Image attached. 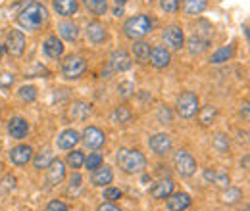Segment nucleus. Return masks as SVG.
<instances>
[{"label": "nucleus", "instance_id": "1", "mask_svg": "<svg viewBox=\"0 0 250 211\" xmlns=\"http://www.w3.org/2000/svg\"><path fill=\"white\" fill-rule=\"evenodd\" d=\"M46 19H48V12H46V8H44L42 4H39V2L27 4V6L20 12V16H18V23L27 31L42 27V25L46 23Z\"/></svg>", "mask_w": 250, "mask_h": 211}, {"label": "nucleus", "instance_id": "2", "mask_svg": "<svg viewBox=\"0 0 250 211\" xmlns=\"http://www.w3.org/2000/svg\"><path fill=\"white\" fill-rule=\"evenodd\" d=\"M116 163L120 165V169L127 175H135V173H143V169L146 167V157L139 150H122L116 153Z\"/></svg>", "mask_w": 250, "mask_h": 211}, {"label": "nucleus", "instance_id": "3", "mask_svg": "<svg viewBox=\"0 0 250 211\" xmlns=\"http://www.w3.org/2000/svg\"><path fill=\"white\" fill-rule=\"evenodd\" d=\"M152 31V21L148 19V16L139 14L135 18H129L124 25V33L127 38L131 40H141L143 37H146Z\"/></svg>", "mask_w": 250, "mask_h": 211}, {"label": "nucleus", "instance_id": "4", "mask_svg": "<svg viewBox=\"0 0 250 211\" xmlns=\"http://www.w3.org/2000/svg\"><path fill=\"white\" fill-rule=\"evenodd\" d=\"M175 108H177V114L183 117V119H190V117H194L196 114H198V96L194 94V92H183L179 98H177V104H175Z\"/></svg>", "mask_w": 250, "mask_h": 211}, {"label": "nucleus", "instance_id": "5", "mask_svg": "<svg viewBox=\"0 0 250 211\" xmlns=\"http://www.w3.org/2000/svg\"><path fill=\"white\" fill-rule=\"evenodd\" d=\"M87 71V61L81 56H67L62 61V75L65 79H79Z\"/></svg>", "mask_w": 250, "mask_h": 211}, {"label": "nucleus", "instance_id": "6", "mask_svg": "<svg viewBox=\"0 0 250 211\" xmlns=\"http://www.w3.org/2000/svg\"><path fill=\"white\" fill-rule=\"evenodd\" d=\"M173 163H175V169L181 177H190L196 173V161L194 157L185 150H179L173 155Z\"/></svg>", "mask_w": 250, "mask_h": 211}, {"label": "nucleus", "instance_id": "7", "mask_svg": "<svg viewBox=\"0 0 250 211\" xmlns=\"http://www.w3.org/2000/svg\"><path fill=\"white\" fill-rule=\"evenodd\" d=\"M162 37H164L166 46H169L171 50H181V46H183V42H185V33H183V29H181L179 25H169V27H166L164 33H162Z\"/></svg>", "mask_w": 250, "mask_h": 211}, {"label": "nucleus", "instance_id": "8", "mask_svg": "<svg viewBox=\"0 0 250 211\" xmlns=\"http://www.w3.org/2000/svg\"><path fill=\"white\" fill-rule=\"evenodd\" d=\"M6 50L12 54V56H21L23 50H25V37L21 31L12 29L8 33V38H6Z\"/></svg>", "mask_w": 250, "mask_h": 211}, {"label": "nucleus", "instance_id": "9", "mask_svg": "<svg viewBox=\"0 0 250 211\" xmlns=\"http://www.w3.org/2000/svg\"><path fill=\"white\" fill-rule=\"evenodd\" d=\"M104 142H106V136H104V133H102L100 129H96V127H87V129L83 131V144H85L87 148L96 150V148H100Z\"/></svg>", "mask_w": 250, "mask_h": 211}, {"label": "nucleus", "instance_id": "10", "mask_svg": "<svg viewBox=\"0 0 250 211\" xmlns=\"http://www.w3.org/2000/svg\"><path fill=\"white\" fill-rule=\"evenodd\" d=\"M148 146L158 155H166L167 152L171 150V138L167 134H164V133H158V134L148 138Z\"/></svg>", "mask_w": 250, "mask_h": 211}, {"label": "nucleus", "instance_id": "11", "mask_svg": "<svg viewBox=\"0 0 250 211\" xmlns=\"http://www.w3.org/2000/svg\"><path fill=\"white\" fill-rule=\"evenodd\" d=\"M166 200H167L166 208L169 211H185L190 206V196H188L187 192H177V194L171 192Z\"/></svg>", "mask_w": 250, "mask_h": 211}, {"label": "nucleus", "instance_id": "12", "mask_svg": "<svg viewBox=\"0 0 250 211\" xmlns=\"http://www.w3.org/2000/svg\"><path fill=\"white\" fill-rule=\"evenodd\" d=\"M148 60H150V63H152V67H156V69H164V67H167V65H169V61H171V54H169V50H167V48H164V46H156V48H152V50H150Z\"/></svg>", "mask_w": 250, "mask_h": 211}, {"label": "nucleus", "instance_id": "13", "mask_svg": "<svg viewBox=\"0 0 250 211\" xmlns=\"http://www.w3.org/2000/svg\"><path fill=\"white\" fill-rule=\"evenodd\" d=\"M33 157V150L31 146H25V144H20L16 148H12L10 152V161L14 165H27Z\"/></svg>", "mask_w": 250, "mask_h": 211}, {"label": "nucleus", "instance_id": "14", "mask_svg": "<svg viewBox=\"0 0 250 211\" xmlns=\"http://www.w3.org/2000/svg\"><path fill=\"white\" fill-rule=\"evenodd\" d=\"M173 188H175V182L171 181V179H160L156 184H152L150 196L156 198V200H166L173 192Z\"/></svg>", "mask_w": 250, "mask_h": 211}, {"label": "nucleus", "instance_id": "15", "mask_svg": "<svg viewBox=\"0 0 250 211\" xmlns=\"http://www.w3.org/2000/svg\"><path fill=\"white\" fill-rule=\"evenodd\" d=\"M8 133L12 134V138L21 140V138L27 136V133H29V125H27V121L23 119V117H12L10 123H8Z\"/></svg>", "mask_w": 250, "mask_h": 211}, {"label": "nucleus", "instance_id": "16", "mask_svg": "<svg viewBox=\"0 0 250 211\" xmlns=\"http://www.w3.org/2000/svg\"><path fill=\"white\" fill-rule=\"evenodd\" d=\"M48 169V173H46V181L48 184H60L63 181V177H65V165H63L60 159H52V163L46 167Z\"/></svg>", "mask_w": 250, "mask_h": 211}, {"label": "nucleus", "instance_id": "17", "mask_svg": "<svg viewBox=\"0 0 250 211\" xmlns=\"http://www.w3.org/2000/svg\"><path fill=\"white\" fill-rule=\"evenodd\" d=\"M110 65H112L114 71H127V69H131L133 61H131L129 54L125 50H114L112 56H110Z\"/></svg>", "mask_w": 250, "mask_h": 211}, {"label": "nucleus", "instance_id": "18", "mask_svg": "<svg viewBox=\"0 0 250 211\" xmlns=\"http://www.w3.org/2000/svg\"><path fill=\"white\" fill-rule=\"evenodd\" d=\"M42 50H44V54H46L48 58L58 60V58L63 54L62 40H60L58 37H48V38L44 40V44H42Z\"/></svg>", "mask_w": 250, "mask_h": 211}, {"label": "nucleus", "instance_id": "19", "mask_svg": "<svg viewBox=\"0 0 250 211\" xmlns=\"http://www.w3.org/2000/svg\"><path fill=\"white\" fill-rule=\"evenodd\" d=\"M79 142V133L73 131V129H65L63 133H60L58 140H56V146L60 150H73V146Z\"/></svg>", "mask_w": 250, "mask_h": 211}, {"label": "nucleus", "instance_id": "20", "mask_svg": "<svg viewBox=\"0 0 250 211\" xmlns=\"http://www.w3.org/2000/svg\"><path fill=\"white\" fill-rule=\"evenodd\" d=\"M89 115H91V104L87 102H75L67 112V117L71 121H85Z\"/></svg>", "mask_w": 250, "mask_h": 211}, {"label": "nucleus", "instance_id": "21", "mask_svg": "<svg viewBox=\"0 0 250 211\" xmlns=\"http://www.w3.org/2000/svg\"><path fill=\"white\" fill-rule=\"evenodd\" d=\"M87 37L93 44H102L106 40V27L100 21H91L87 25Z\"/></svg>", "mask_w": 250, "mask_h": 211}, {"label": "nucleus", "instance_id": "22", "mask_svg": "<svg viewBox=\"0 0 250 211\" xmlns=\"http://www.w3.org/2000/svg\"><path fill=\"white\" fill-rule=\"evenodd\" d=\"M52 4H54L56 14L63 16V18L73 16L77 12V8H79V2L77 0H52Z\"/></svg>", "mask_w": 250, "mask_h": 211}, {"label": "nucleus", "instance_id": "23", "mask_svg": "<svg viewBox=\"0 0 250 211\" xmlns=\"http://www.w3.org/2000/svg\"><path fill=\"white\" fill-rule=\"evenodd\" d=\"M114 179V173H112V169L110 167H96L93 171V184L94 186H104V184H110Z\"/></svg>", "mask_w": 250, "mask_h": 211}, {"label": "nucleus", "instance_id": "24", "mask_svg": "<svg viewBox=\"0 0 250 211\" xmlns=\"http://www.w3.org/2000/svg\"><path fill=\"white\" fill-rule=\"evenodd\" d=\"M150 50H152L150 44L145 42V40H137V42L133 44V56H135V60L139 61V63H146V61H148Z\"/></svg>", "mask_w": 250, "mask_h": 211}, {"label": "nucleus", "instance_id": "25", "mask_svg": "<svg viewBox=\"0 0 250 211\" xmlns=\"http://www.w3.org/2000/svg\"><path fill=\"white\" fill-rule=\"evenodd\" d=\"M208 44H210V40H206V38H202V37H198V35H192V37L188 38V42H187L188 52H190L192 56L202 54V52L208 48Z\"/></svg>", "mask_w": 250, "mask_h": 211}, {"label": "nucleus", "instance_id": "26", "mask_svg": "<svg viewBox=\"0 0 250 211\" xmlns=\"http://www.w3.org/2000/svg\"><path fill=\"white\" fill-rule=\"evenodd\" d=\"M58 33H60V37H62L63 40H69V42L77 40V37H79L77 25L71 23V21H62V23L58 25Z\"/></svg>", "mask_w": 250, "mask_h": 211}, {"label": "nucleus", "instance_id": "27", "mask_svg": "<svg viewBox=\"0 0 250 211\" xmlns=\"http://www.w3.org/2000/svg\"><path fill=\"white\" fill-rule=\"evenodd\" d=\"M204 179H206L208 182L218 184V186H223V188H227V186H229V177H227V173H223V171L206 169V171H204Z\"/></svg>", "mask_w": 250, "mask_h": 211}, {"label": "nucleus", "instance_id": "28", "mask_svg": "<svg viewBox=\"0 0 250 211\" xmlns=\"http://www.w3.org/2000/svg\"><path fill=\"white\" fill-rule=\"evenodd\" d=\"M208 6V0H185V14L187 16H198Z\"/></svg>", "mask_w": 250, "mask_h": 211}, {"label": "nucleus", "instance_id": "29", "mask_svg": "<svg viewBox=\"0 0 250 211\" xmlns=\"http://www.w3.org/2000/svg\"><path fill=\"white\" fill-rule=\"evenodd\" d=\"M87 10L94 16H104L108 10V0H83Z\"/></svg>", "mask_w": 250, "mask_h": 211}, {"label": "nucleus", "instance_id": "30", "mask_svg": "<svg viewBox=\"0 0 250 211\" xmlns=\"http://www.w3.org/2000/svg\"><path fill=\"white\" fill-rule=\"evenodd\" d=\"M52 159H54L52 150H50V148H44V150L35 157V167H37V169H46V167L52 163Z\"/></svg>", "mask_w": 250, "mask_h": 211}, {"label": "nucleus", "instance_id": "31", "mask_svg": "<svg viewBox=\"0 0 250 211\" xmlns=\"http://www.w3.org/2000/svg\"><path fill=\"white\" fill-rule=\"evenodd\" d=\"M221 200H223V204L233 206V204H237L239 200H243V192H241L239 188H229V186H227V190L221 194Z\"/></svg>", "mask_w": 250, "mask_h": 211}, {"label": "nucleus", "instance_id": "32", "mask_svg": "<svg viewBox=\"0 0 250 211\" xmlns=\"http://www.w3.org/2000/svg\"><path fill=\"white\" fill-rule=\"evenodd\" d=\"M231 56H233V46H223V48H219L218 52L212 54L210 61H212V63H223V61L229 60Z\"/></svg>", "mask_w": 250, "mask_h": 211}, {"label": "nucleus", "instance_id": "33", "mask_svg": "<svg viewBox=\"0 0 250 211\" xmlns=\"http://www.w3.org/2000/svg\"><path fill=\"white\" fill-rule=\"evenodd\" d=\"M83 163H85L83 152L75 150V152H71V153H67V165H69L71 169H79Z\"/></svg>", "mask_w": 250, "mask_h": 211}, {"label": "nucleus", "instance_id": "34", "mask_svg": "<svg viewBox=\"0 0 250 211\" xmlns=\"http://www.w3.org/2000/svg\"><path fill=\"white\" fill-rule=\"evenodd\" d=\"M212 146L218 152H227L229 150V136L223 134V133H218V134L214 136V140H212Z\"/></svg>", "mask_w": 250, "mask_h": 211}, {"label": "nucleus", "instance_id": "35", "mask_svg": "<svg viewBox=\"0 0 250 211\" xmlns=\"http://www.w3.org/2000/svg\"><path fill=\"white\" fill-rule=\"evenodd\" d=\"M216 115H218L216 108H214V106H206V108L200 112V123H202V125H210L212 121L216 119Z\"/></svg>", "mask_w": 250, "mask_h": 211}, {"label": "nucleus", "instance_id": "36", "mask_svg": "<svg viewBox=\"0 0 250 211\" xmlns=\"http://www.w3.org/2000/svg\"><path fill=\"white\" fill-rule=\"evenodd\" d=\"M20 98H21L23 102H33V100L37 98V89H35L33 85L21 87V89H20Z\"/></svg>", "mask_w": 250, "mask_h": 211}, {"label": "nucleus", "instance_id": "37", "mask_svg": "<svg viewBox=\"0 0 250 211\" xmlns=\"http://www.w3.org/2000/svg\"><path fill=\"white\" fill-rule=\"evenodd\" d=\"M129 119H131V112H129L125 106L116 108V112H114V121H116V123H127Z\"/></svg>", "mask_w": 250, "mask_h": 211}, {"label": "nucleus", "instance_id": "38", "mask_svg": "<svg viewBox=\"0 0 250 211\" xmlns=\"http://www.w3.org/2000/svg\"><path fill=\"white\" fill-rule=\"evenodd\" d=\"M87 169H91V171H94L96 167H100L102 165V155L100 153H89V157L85 159V163H83Z\"/></svg>", "mask_w": 250, "mask_h": 211}, {"label": "nucleus", "instance_id": "39", "mask_svg": "<svg viewBox=\"0 0 250 211\" xmlns=\"http://www.w3.org/2000/svg\"><path fill=\"white\" fill-rule=\"evenodd\" d=\"M179 4H181V0H160L162 10H164V12H167V14L177 12V10H179Z\"/></svg>", "mask_w": 250, "mask_h": 211}, {"label": "nucleus", "instance_id": "40", "mask_svg": "<svg viewBox=\"0 0 250 211\" xmlns=\"http://www.w3.org/2000/svg\"><path fill=\"white\" fill-rule=\"evenodd\" d=\"M118 92H120V96L122 98H131V94L135 92V87H133V83H129V81H124V83H120V87H118Z\"/></svg>", "mask_w": 250, "mask_h": 211}, {"label": "nucleus", "instance_id": "41", "mask_svg": "<svg viewBox=\"0 0 250 211\" xmlns=\"http://www.w3.org/2000/svg\"><path fill=\"white\" fill-rule=\"evenodd\" d=\"M81 182H83V179H81V175L79 173H75V175H71V179H69V188H67V192L69 194H75L79 188H81Z\"/></svg>", "mask_w": 250, "mask_h": 211}, {"label": "nucleus", "instance_id": "42", "mask_svg": "<svg viewBox=\"0 0 250 211\" xmlns=\"http://www.w3.org/2000/svg\"><path fill=\"white\" fill-rule=\"evenodd\" d=\"M120 198H122V190H120V188H106V190H104V200L116 202V200H120Z\"/></svg>", "mask_w": 250, "mask_h": 211}, {"label": "nucleus", "instance_id": "43", "mask_svg": "<svg viewBox=\"0 0 250 211\" xmlns=\"http://www.w3.org/2000/svg\"><path fill=\"white\" fill-rule=\"evenodd\" d=\"M158 121L160 123H171V112H169L167 106H162L158 110Z\"/></svg>", "mask_w": 250, "mask_h": 211}, {"label": "nucleus", "instance_id": "44", "mask_svg": "<svg viewBox=\"0 0 250 211\" xmlns=\"http://www.w3.org/2000/svg\"><path fill=\"white\" fill-rule=\"evenodd\" d=\"M44 211H67V206L63 202H60V200H52Z\"/></svg>", "mask_w": 250, "mask_h": 211}, {"label": "nucleus", "instance_id": "45", "mask_svg": "<svg viewBox=\"0 0 250 211\" xmlns=\"http://www.w3.org/2000/svg\"><path fill=\"white\" fill-rule=\"evenodd\" d=\"M14 85V75H10V73H0V87L2 89H8V87H12Z\"/></svg>", "mask_w": 250, "mask_h": 211}, {"label": "nucleus", "instance_id": "46", "mask_svg": "<svg viewBox=\"0 0 250 211\" xmlns=\"http://www.w3.org/2000/svg\"><path fill=\"white\" fill-rule=\"evenodd\" d=\"M98 211H122L118 206H114L112 202H106V204H102V206H98Z\"/></svg>", "mask_w": 250, "mask_h": 211}, {"label": "nucleus", "instance_id": "47", "mask_svg": "<svg viewBox=\"0 0 250 211\" xmlns=\"http://www.w3.org/2000/svg\"><path fill=\"white\" fill-rule=\"evenodd\" d=\"M241 115H245V119H249V102H245V106L241 108Z\"/></svg>", "mask_w": 250, "mask_h": 211}, {"label": "nucleus", "instance_id": "48", "mask_svg": "<svg viewBox=\"0 0 250 211\" xmlns=\"http://www.w3.org/2000/svg\"><path fill=\"white\" fill-rule=\"evenodd\" d=\"M116 6H125V0H116Z\"/></svg>", "mask_w": 250, "mask_h": 211}, {"label": "nucleus", "instance_id": "49", "mask_svg": "<svg viewBox=\"0 0 250 211\" xmlns=\"http://www.w3.org/2000/svg\"><path fill=\"white\" fill-rule=\"evenodd\" d=\"M2 54H4V46L0 44V60H2Z\"/></svg>", "mask_w": 250, "mask_h": 211}]
</instances>
